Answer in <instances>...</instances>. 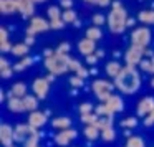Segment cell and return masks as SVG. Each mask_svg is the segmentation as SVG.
<instances>
[{"instance_id": "obj_1", "label": "cell", "mask_w": 154, "mask_h": 147, "mask_svg": "<svg viewBox=\"0 0 154 147\" xmlns=\"http://www.w3.org/2000/svg\"><path fill=\"white\" fill-rule=\"evenodd\" d=\"M114 88L123 94H134L141 88V76L136 66H123L116 78H114Z\"/></svg>"}, {"instance_id": "obj_2", "label": "cell", "mask_w": 154, "mask_h": 147, "mask_svg": "<svg viewBox=\"0 0 154 147\" xmlns=\"http://www.w3.org/2000/svg\"><path fill=\"white\" fill-rule=\"evenodd\" d=\"M113 7H111V12H109V15L106 17V23H108V27H109V32L113 35H119V33H123L124 30H126V27H128V12H126V8L121 5V2L119 0H114L113 4Z\"/></svg>"}, {"instance_id": "obj_3", "label": "cell", "mask_w": 154, "mask_h": 147, "mask_svg": "<svg viewBox=\"0 0 154 147\" xmlns=\"http://www.w3.org/2000/svg\"><path fill=\"white\" fill-rule=\"evenodd\" d=\"M14 139L23 147H37L40 132L38 129H33L30 124H18L17 127H14Z\"/></svg>"}, {"instance_id": "obj_4", "label": "cell", "mask_w": 154, "mask_h": 147, "mask_svg": "<svg viewBox=\"0 0 154 147\" xmlns=\"http://www.w3.org/2000/svg\"><path fill=\"white\" fill-rule=\"evenodd\" d=\"M70 61H71V58L68 55H61L55 51L51 56L45 58V68H47L48 73L58 76V74H63L70 70Z\"/></svg>"}, {"instance_id": "obj_5", "label": "cell", "mask_w": 154, "mask_h": 147, "mask_svg": "<svg viewBox=\"0 0 154 147\" xmlns=\"http://www.w3.org/2000/svg\"><path fill=\"white\" fill-rule=\"evenodd\" d=\"M91 89H93L94 96H96L101 103H106L111 98V94H113L114 83H109L108 80H96L91 84Z\"/></svg>"}, {"instance_id": "obj_6", "label": "cell", "mask_w": 154, "mask_h": 147, "mask_svg": "<svg viewBox=\"0 0 154 147\" xmlns=\"http://www.w3.org/2000/svg\"><path fill=\"white\" fill-rule=\"evenodd\" d=\"M146 50H147V48L131 43V46L128 48L126 53H124L126 64H128V66H137V64L141 63V60L144 58V55H146Z\"/></svg>"}, {"instance_id": "obj_7", "label": "cell", "mask_w": 154, "mask_h": 147, "mask_svg": "<svg viewBox=\"0 0 154 147\" xmlns=\"http://www.w3.org/2000/svg\"><path fill=\"white\" fill-rule=\"evenodd\" d=\"M131 43L147 48V45L151 43V30L147 27H137V28H134L133 33H131Z\"/></svg>"}, {"instance_id": "obj_8", "label": "cell", "mask_w": 154, "mask_h": 147, "mask_svg": "<svg viewBox=\"0 0 154 147\" xmlns=\"http://www.w3.org/2000/svg\"><path fill=\"white\" fill-rule=\"evenodd\" d=\"M50 20H47V18L43 17H32L30 20V25H28L27 28V35H37V33H42V32H47L50 30Z\"/></svg>"}, {"instance_id": "obj_9", "label": "cell", "mask_w": 154, "mask_h": 147, "mask_svg": "<svg viewBox=\"0 0 154 147\" xmlns=\"http://www.w3.org/2000/svg\"><path fill=\"white\" fill-rule=\"evenodd\" d=\"M32 91L38 99H45L50 91V83L47 81V78H37L32 84Z\"/></svg>"}, {"instance_id": "obj_10", "label": "cell", "mask_w": 154, "mask_h": 147, "mask_svg": "<svg viewBox=\"0 0 154 147\" xmlns=\"http://www.w3.org/2000/svg\"><path fill=\"white\" fill-rule=\"evenodd\" d=\"M48 116H50V111H45V112H42V111H33V112L28 114V124H30L33 129H40V127H43L45 124H47Z\"/></svg>"}, {"instance_id": "obj_11", "label": "cell", "mask_w": 154, "mask_h": 147, "mask_svg": "<svg viewBox=\"0 0 154 147\" xmlns=\"http://www.w3.org/2000/svg\"><path fill=\"white\" fill-rule=\"evenodd\" d=\"M136 111H137V116L139 117H146L149 112L154 111V98L152 96H144L143 99H139L136 106Z\"/></svg>"}, {"instance_id": "obj_12", "label": "cell", "mask_w": 154, "mask_h": 147, "mask_svg": "<svg viewBox=\"0 0 154 147\" xmlns=\"http://www.w3.org/2000/svg\"><path fill=\"white\" fill-rule=\"evenodd\" d=\"M0 142L4 147H10L14 146L15 139H14V127L8 124H2L0 126Z\"/></svg>"}, {"instance_id": "obj_13", "label": "cell", "mask_w": 154, "mask_h": 147, "mask_svg": "<svg viewBox=\"0 0 154 147\" xmlns=\"http://www.w3.org/2000/svg\"><path fill=\"white\" fill-rule=\"evenodd\" d=\"M75 137H76V130L75 129H63L55 136V142H57V146H60V147H66Z\"/></svg>"}, {"instance_id": "obj_14", "label": "cell", "mask_w": 154, "mask_h": 147, "mask_svg": "<svg viewBox=\"0 0 154 147\" xmlns=\"http://www.w3.org/2000/svg\"><path fill=\"white\" fill-rule=\"evenodd\" d=\"M18 5V14L23 17H33L35 12V2L33 0H17Z\"/></svg>"}, {"instance_id": "obj_15", "label": "cell", "mask_w": 154, "mask_h": 147, "mask_svg": "<svg viewBox=\"0 0 154 147\" xmlns=\"http://www.w3.org/2000/svg\"><path fill=\"white\" fill-rule=\"evenodd\" d=\"M96 43H94L93 40H90V38H86L85 37L83 40L78 43V51H80L83 56H88V55H94L96 53Z\"/></svg>"}, {"instance_id": "obj_16", "label": "cell", "mask_w": 154, "mask_h": 147, "mask_svg": "<svg viewBox=\"0 0 154 147\" xmlns=\"http://www.w3.org/2000/svg\"><path fill=\"white\" fill-rule=\"evenodd\" d=\"M139 68L143 71H146V73L154 74V51L146 50V55H144V58L141 60Z\"/></svg>"}, {"instance_id": "obj_17", "label": "cell", "mask_w": 154, "mask_h": 147, "mask_svg": "<svg viewBox=\"0 0 154 147\" xmlns=\"http://www.w3.org/2000/svg\"><path fill=\"white\" fill-rule=\"evenodd\" d=\"M108 106V109L111 111V112H119V111L124 109V101L121 96H118V94H111V98L104 103Z\"/></svg>"}, {"instance_id": "obj_18", "label": "cell", "mask_w": 154, "mask_h": 147, "mask_svg": "<svg viewBox=\"0 0 154 147\" xmlns=\"http://www.w3.org/2000/svg\"><path fill=\"white\" fill-rule=\"evenodd\" d=\"M12 48H14V45L10 43L7 28L0 27V51L2 53H8V51H12Z\"/></svg>"}, {"instance_id": "obj_19", "label": "cell", "mask_w": 154, "mask_h": 147, "mask_svg": "<svg viewBox=\"0 0 154 147\" xmlns=\"http://www.w3.org/2000/svg\"><path fill=\"white\" fill-rule=\"evenodd\" d=\"M0 12L4 15H14L18 12L17 0H0Z\"/></svg>"}, {"instance_id": "obj_20", "label": "cell", "mask_w": 154, "mask_h": 147, "mask_svg": "<svg viewBox=\"0 0 154 147\" xmlns=\"http://www.w3.org/2000/svg\"><path fill=\"white\" fill-rule=\"evenodd\" d=\"M27 96V84L18 81V83H14L12 89L8 91V98H23Z\"/></svg>"}, {"instance_id": "obj_21", "label": "cell", "mask_w": 154, "mask_h": 147, "mask_svg": "<svg viewBox=\"0 0 154 147\" xmlns=\"http://www.w3.org/2000/svg\"><path fill=\"white\" fill-rule=\"evenodd\" d=\"M7 107L12 111V112H25V106H23L22 98H8Z\"/></svg>"}, {"instance_id": "obj_22", "label": "cell", "mask_w": 154, "mask_h": 147, "mask_svg": "<svg viewBox=\"0 0 154 147\" xmlns=\"http://www.w3.org/2000/svg\"><path fill=\"white\" fill-rule=\"evenodd\" d=\"M22 101H23L25 111L33 112V111L38 109V98L33 96V94H27V96H23V98H22Z\"/></svg>"}, {"instance_id": "obj_23", "label": "cell", "mask_w": 154, "mask_h": 147, "mask_svg": "<svg viewBox=\"0 0 154 147\" xmlns=\"http://www.w3.org/2000/svg\"><path fill=\"white\" fill-rule=\"evenodd\" d=\"M12 74H14V66H10V63L2 56L0 58V76H2V80H8Z\"/></svg>"}, {"instance_id": "obj_24", "label": "cell", "mask_w": 154, "mask_h": 147, "mask_svg": "<svg viewBox=\"0 0 154 147\" xmlns=\"http://www.w3.org/2000/svg\"><path fill=\"white\" fill-rule=\"evenodd\" d=\"M32 64H33V58H32V56L20 58V60H18L17 63L14 64V71H17V73H20V71H25L27 68H30Z\"/></svg>"}, {"instance_id": "obj_25", "label": "cell", "mask_w": 154, "mask_h": 147, "mask_svg": "<svg viewBox=\"0 0 154 147\" xmlns=\"http://www.w3.org/2000/svg\"><path fill=\"white\" fill-rule=\"evenodd\" d=\"M85 137H86L88 140H96L101 137V130L98 129L96 126H85V130H83Z\"/></svg>"}, {"instance_id": "obj_26", "label": "cell", "mask_w": 154, "mask_h": 147, "mask_svg": "<svg viewBox=\"0 0 154 147\" xmlns=\"http://www.w3.org/2000/svg\"><path fill=\"white\" fill-rule=\"evenodd\" d=\"M28 50H30V46L22 41V43H15L14 45L12 53H14L15 56H18V58H25V56H28Z\"/></svg>"}, {"instance_id": "obj_27", "label": "cell", "mask_w": 154, "mask_h": 147, "mask_svg": "<svg viewBox=\"0 0 154 147\" xmlns=\"http://www.w3.org/2000/svg\"><path fill=\"white\" fill-rule=\"evenodd\" d=\"M70 124H71L70 117H55V119L51 121V126H53L55 129H60V130L70 129Z\"/></svg>"}, {"instance_id": "obj_28", "label": "cell", "mask_w": 154, "mask_h": 147, "mask_svg": "<svg viewBox=\"0 0 154 147\" xmlns=\"http://www.w3.org/2000/svg\"><path fill=\"white\" fill-rule=\"evenodd\" d=\"M137 18L144 25H154V10H141Z\"/></svg>"}, {"instance_id": "obj_29", "label": "cell", "mask_w": 154, "mask_h": 147, "mask_svg": "<svg viewBox=\"0 0 154 147\" xmlns=\"http://www.w3.org/2000/svg\"><path fill=\"white\" fill-rule=\"evenodd\" d=\"M121 68H123V66H121V64L118 63L116 60H114V61H109V63L106 64V74H108L109 78H116L118 74H119Z\"/></svg>"}, {"instance_id": "obj_30", "label": "cell", "mask_w": 154, "mask_h": 147, "mask_svg": "<svg viewBox=\"0 0 154 147\" xmlns=\"http://www.w3.org/2000/svg\"><path fill=\"white\" fill-rule=\"evenodd\" d=\"M86 38H90V40H93V41H98V40H101L103 38V32H101V28L100 27H90V28H86Z\"/></svg>"}, {"instance_id": "obj_31", "label": "cell", "mask_w": 154, "mask_h": 147, "mask_svg": "<svg viewBox=\"0 0 154 147\" xmlns=\"http://www.w3.org/2000/svg\"><path fill=\"white\" fill-rule=\"evenodd\" d=\"M98 119H100V116L94 111L88 114H81V122H85V126H94L98 122Z\"/></svg>"}, {"instance_id": "obj_32", "label": "cell", "mask_w": 154, "mask_h": 147, "mask_svg": "<svg viewBox=\"0 0 154 147\" xmlns=\"http://www.w3.org/2000/svg\"><path fill=\"white\" fill-rule=\"evenodd\" d=\"M94 112H96L100 117H113V116H114V112H111V111L108 109V106H106L104 103L98 104V106L94 107Z\"/></svg>"}, {"instance_id": "obj_33", "label": "cell", "mask_w": 154, "mask_h": 147, "mask_svg": "<svg viewBox=\"0 0 154 147\" xmlns=\"http://www.w3.org/2000/svg\"><path fill=\"white\" fill-rule=\"evenodd\" d=\"M61 20H63L65 23H75V22H76V12H75L73 8L63 10V14H61Z\"/></svg>"}, {"instance_id": "obj_34", "label": "cell", "mask_w": 154, "mask_h": 147, "mask_svg": "<svg viewBox=\"0 0 154 147\" xmlns=\"http://www.w3.org/2000/svg\"><path fill=\"white\" fill-rule=\"evenodd\" d=\"M124 147H146V146H144V140L139 136H131L126 139V146Z\"/></svg>"}, {"instance_id": "obj_35", "label": "cell", "mask_w": 154, "mask_h": 147, "mask_svg": "<svg viewBox=\"0 0 154 147\" xmlns=\"http://www.w3.org/2000/svg\"><path fill=\"white\" fill-rule=\"evenodd\" d=\"M114 137H116V132H114L113 126H108V127H104V129L101 130V139L106 140V142L114 140Z\"/></svg>"}, {"instance_id": "obj_36", "label": "cell", "mask_w": 154, "mask_h": 147, "mask_svg": "<svg viewBox=\"0 0 154 147\" xmlns=\"http://www.w3.org/2000/svg\"><path fill=\"white\" fill-rule=\"evenodd\" d=\"M61 14H63V12H60V7H58V5H51L47 10V15H48L50 20H58V18H61Z\"/></svg>"}, {"instance_id": "obj_37", "label": "cell", "mask_w": 154, "mask_h": 147, "mask_svg": "<svg viewBox=\"0 0 154 147\" xmlns=\"http://www.w3.org/2000/svg\"><path fill=\"white\" fill-rule=\"evenodd\" d=\"M137 126V119L136 117H126V119L121 121V127L123 129H133Z\"/></svg>"}, {"instance_id": "obj_38", "label": "cell", "mask_w": 154, "mask_h": 147, "mask_svg": "<svg viewBox=\"0 0 154 147\" xmlns=\"http://www.w3.org/2000/svg\"><path fill=\"white\" fill-rule=\"evenodd\" d=\"M70 48L71 46H70V43H68V41H61V43L57 46V50H55V51H57V53H61V55H68Z\"/></svg>"}, {"instance_id": "obj_39", "label": "cell", "mask_w": 154, "mask_h": 147, "mask_svg": "<svg viewBox=\"0 0 154 147\" xmlns=\"http://www.w3.org/2000/svg\"><path fill=\"white\" fill-rule=\"evenodd\" d=\"M104 23H106L104 15H101V14H94L93 15V25H94V27H100L101 28V25H104Z\"/></svg>"}, {"instance_id": "obj_40", "label": "cell", "mask_w": 154, "mask_h": 147, "mask_svg": "<svg viewBox=\"0 0 154 147\" xmlns=\"http://www.w3.org/2000/svg\"><path fill=\"white\" fill-rule=\"evenodd\" d=\"M83 78H80V76H76V74H75V76H71L70 78V84H71V86H73L75 88V89H76V88H81V86H83Z\"/></svg>"}, {"instance_id": "obj_41", "label": "cell", "mask_w": 154, "mask_h": 147, "mask_svg": "<svg viewBox=\"0 0 154 147\" xmlns=\"http://www.w3.org/2000/svg\"><path fill=\"white\" fill-rule=\"evenodd\" d=\"M93 109H94V107H93V104H91V103H83V104L80 106V112H81V114L93 112Z\"/></svg>"}, {"instance_id": "obj_42", "label": "cell", "mask_w": 154, "mask_h": 147, "mask_svg": "<svg viewBox=\"0 0 154 147\" xmlns=\"http://www.w3.org/2000/svg\"><path fill=\"white\" fill-rule=\"evenodd\" d=\"M85 2L91 5H100V7H106V5L111 4V0H85Z\"/></svg>"}, {"instance_id": "obj_43", "label": "cell", "mask_w": 154, "mask_h": 147, "mask_svg": "<svg viewBox=\"0 0 154 147\" xmlns=\"http://www.w3.org/2000/svg\"><path fill=\"white\" fill-rule=\"evenodd\" d=\"M50 27L53 28V30H60V28L65 27V22L61 20V18H58V20H50Z\"/></svg>"}, {"instance_id": "obj_44", "label": "cell", "mask_w": 154, "mask_h": 147, "mask_svg": "<svg viewBox=\"0 0 154 147\" xmlns=\"http://www.w3.org/2000/svg\"><path fill=\"white\" fill-rule=\"evenodd\" d=\"M81 68H83V64H81L78 60H73V58H71V61H70V70L73 71V73H76V71L81 70Z\"/></svg>"}, {"instance_id": "obj_45", "label": "cell", "mask_w": 154, "mask_h": 147, "mask_svg": "<svg viewBox=\"0 0 154 147\" xmlns=\"http://www.w3.org/2000/svg\"><path fill=\"white\" fill-rule=\"evenodd\" d=\"M152 124H154V111L144 117V126H152Z\"/></svg>"}, {"instance_id": "obj_46", "label": "cell", "mask_w": 154, "mask_h": 147, "mask_svg": "<svg viewBox=\"0 0 154 147\" xmlns=\"http://www.w3.org/2000/svg\"><path fill=\"white\" fill-rule=\"evenodd\" d=\"M86 58V63L88 64H91V66H93V64H96V61L100 60V58L96 56V55H88V56H85Z\"/></svg>"}, {"instance_id": "obj_47", "label": "cell", "mask_w": 154, "mask_h": 147, "mask_svg": "<svg viewBox=\"0 0 154 147\" xmlns=\"http://www.w3.org/2000/svg\"><path fill=\"white\" fill-rule=\"evenodd\" d=\"M60 7H63L65 10L73 7V0H60Z\"/></svg>"}, {"instance_id": "obj_48", "label": "cell", "mask_w": 154, "mask_h": 147, "mask_svg": "<svg viewBox=\"0 0 154 147\" xmlns=\"http://www.w3.org/2000/svg\"><path fill=\"white\" fill-rule=\"evenodd\" d=\"M75 74H76V76H80V78H83V80H85V78H88V74H90V71H88L86 70V68H81V70H78L76 71V73H75Z\"/></svg>"}, {"instance_id": "obj_49", "label": "cell", "mask_w": 154, "mask_h": 147, "mask_svg": "<svg viewBox=\"0 0 154 147\" xmlns=\"http://www.w3.org/2000/svg\"><path fill=\"white\" fill-rule=\"evenodd\" d=\"M23 43H25V45H28V46H32V45L35 43V37H33V35H25Z\"/></svg>"}, {"instance_id": "obj_50", "label": "cell", "mask_w": 154, "mask_h": 147, "mask_svg": "<svg viewBox=\"0 0 154 147\" xmlns=\"http://www.w3.org/2000/svg\"><path fill=\"white\" fill-rule=\"evenodd\" d=\"M53 53H55V50H50V48H47V50L43 51V56H45V58H48V56H51Z\"/></svg>"}, {"instance_id": "obj_51", "label": "cell", "mask_w": 154, "mask_h": 147, "mask_svg": "<svg viewBox=\"0 0 154 147\" xmlns=\"http://www.w3.org/2000/svg\"><path fill=\"white\" fill-rule=\"evenodd\" d=\"M45 78H47V81H48V83H51V81H53V80H55V78H57V76H55V74H51V73H48V74H47V76H45Z\"/></svg>"}, {"instance_id": "obj_52", "label": "cell", "mask_w": 154, "mask_h": 147, "mask_svg": "<svg viewBox=\"0 0 154 147\" xmlns=\"http://www.w3.org/2000/svg\"><path fill=\"white\" fill-rule=\"evenodd\" d=\"M94 55H96L98 58H103L104 56V51L103 50H96V53H94Z\"/></svg>"}, {"instance_id": "obj_53", "label": "cell", "mask_w": 154, "mask_h": 147, "mask_svg": "<svg viewBox=\"0 0 154 147\" xmlns=\"http://www.w3.org/2000/svg\"><path fill=\"white\" fill-rule=\"evenodd\" d=\"M134 25V18H128V27H133Z\"/></svg>"}, {"instance_id": "obj_54", "label": "cell", "mask_w": 154, "mask_h": 147, "mask_svg": "<svg viewBox=\"0 0 154 147\" xmlns=\"http://www.w3.org/2000/svg\"><path fill=\"white\" fill-rule=\"evenodd\" d=\"M0 101H5V93H4V89L0 91Z\"/></svg>"}, {"instance_id": "obj_55", "label": "cell", "mask_w": 154, "mask_h": 147, "mask_svg": "<svg viewBox=\"0 0 154 147\" xmlns=\"http://www.w3.org/2000/svg\"><path fill=\"white\" fill-rule=\"evenodd\" d=\"M98 73V70L96 68H91V71H90V74H96Z\"/></svg>"}, {"instance_id": "obj_56", "label": "cell", "mask_w": 154, "mask_h": 147, "mask_svg": "<svg viewBox=\"0 0 154 147\" xmlns=\"http://www.w3.org/2000/svg\"><path fill=\"white\" fill-rule=\"evenodd\" d=\"M35 4H43V2H47V0H33Z\"/></svg>"}, {"instance_id": "obj_57", "label": "cell", "mask_w": 154, "mask_h": 147, "mask_svg": "<svg viewBox=\"0 0 154 147\" xmlns=\"http://www.w3.org/2000/svg\"><path fill=\"white\" fill-rule=\"evenodd\" d=\"M151 88H154V76H152V80H151Z\"/></svg>"}, {"instance_id": "obj_58", "label": "cell", "mask_w": 154, "mask_h": 147, "mask_svg": "<svg viewBox=\"0 0 154 147\" xmlns=\"http://www.w3.org/2000/svg\"><path fill=\"white\" fill-rule=\"evenodd\" d=\"M10 147H17V146H10Z\"/></svg>"}, {"instance_id": "obj_59", "label": "cell", "mask_w": 154, "mask_h": 147, "mask_svg": "<svg viewBox=\"0 0 154 147\" xmlns=\"http://www.w3.org/2000/svg\"><path fill=\"white\" fill-rule=\"evenodd\" d=\"M37 147H40V146H37Z\"/></svg>"}]
</instances>
